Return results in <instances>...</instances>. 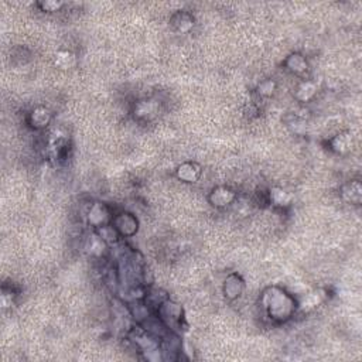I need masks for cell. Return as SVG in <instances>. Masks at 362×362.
Returning a JSON list of instances; mask_svg holds the SVG:
<instances>
[{"label":"cell","instance_id":"1","mask_svg":"<svg viewBox=\"0 0 362 362\" xmlns=\"http://www.w3.org/2000/svg\"><path fill=\"white\" fill-rule=\"evenodd\" d=\"M265 307L268 310V314L273 320L285 321L294 310V303L292 297L281 292L279 289H270L269 293L265 296Z\"/></svg>","mask_w":362,"mask_h":362},{"label":"cell","instance_id":"2","mask_svg":"<svg viewBox=\"0 0 362 362\" xmlns=\"http://www.w3.org/2000/svg\"><path fill=\"white\" fill-rule=\"evenodd\" d=\"M158 313H160V320L166 324V327H175L181 323V307L178 304L166 300L158 306Z\"/></svg>","mask_w":362,"mask_h":362},{"label":"cell","instance_id":"3","mask_svg":"<svg viewBox=\"0 0 362 362\" xmlns=\"http://www.w3.org/2000/svg\"><path fill=\"white\" fill-rule=\"evenodd\" d=\"M88 224L94 228H100L104 225H108V222L111 221V212L109 208L102 203H95L91 205V208L88 211Z\"/></svg>","mask_w":362,"mask_h":362},{"label":"cell","instance_id":"4","mask_svg":"<svg viewBox=\"0 0 362 362\" xmlns=\"http://www.w3.org/2000/svg\"><path fill=\"white\" fill-rule=\"evenodd\" d=\"M68 150V137L67 134L61 133V130H55L51 137H50V143H48V152L50 156L53 158H59L64 157V154Z\"/></svg>","mask_w":362,"mask_h":362},{"label":"cell","instance_id":"5","mask_svg":"<svg viewBox=\"0 0 362 362\" xmlns=\"http://www.w3.org/2000/svg\"><path fill=\"white\" fill-rule=\"evenodd\" d=\"M113 227L116 228V231L120 235H133L137 231V221L132 214L128 212H122L117 216L113 218Z\"/></svg>","mask_w":362,"mask_h":362},{"label":"cell","instance_id":"6","mask_svg":"<svg viewBox=\"0 0 362 362\" xmlns=\"http://www.w3.org/2000/svg\"><path fill=\"white\" fill-rule=\"evenodd\" d=\"M235 199V193H232L231 190L225 187L215 188L210 195L211 204L214 207H225V205L231 204Z\"/></svg>","mask_w":362,"mask_h":362},{"label":"cell","instance_id":"7","mask_svg":"<svg viewBox=\"0 0 362 362\" xmlns=\"http://www.w3.org/2000/svg\"><path fill=\"white\" fill-rule=\"evenodd\" d=\"M51 120V112L46 108H37L30 115V125L34 129H43Z\"/></svg>","mask_w":362,"mask_h":362},{"label":"cell","instance_id":"8","mask_svg":"<svg viewBox=\"0 0 362 362\" xmlns=\"http://www.w3.org/2000/svg\"><path fill=\"white\" fill-rule=\"evenodd\" d=\"M199 173H201V170H199L198 166L193 163L183 164V166H180L178 170H177L178 178L186 181V183H195V181L198 180Z\"/></svg>","mask_w":362,"mask_h":362},{"label":"cell","instance_id":"9","mask_svg":"<svg viewBox=\"0 0 362 362\" xmlns=\"http://www.w3.org/2000/svg\"><path fill=\"white\" fill-rule=\"evenodd\" d=\"M242 290H244V281L240 280L239 276H229L227 281H225V286H224L225 296L232 300V298L238 297L240 293H242Z\"/></svg>","mask_w":362,"mask_h":362},{"label":"cell","instance_id":"10","mask_svg":"<svg viewBox=\"0 0 362 362\" xmlns=\"http://www.w3.org/2000/svg\"><path fill=\"white\" fill-rule=\"evenodd\" d=\"M106 248H108V244L98 234H94L88 240L87 249H89V253L92 256H102L105 253Z\"/></svg>","mask_w":362,"mask_h":362},{"label":"cell","instance_id":"11","mask_svg":"<svg viewBox=\"0 0 362 362\" xmlns=\"http://www.w3.org/2000/svg\"><path fill=\"white\" fill-rule=\"evenodd\" d=\"M343 197H344L351 204H359L361 201V186L358 181H354L348 186H345L343 190Z\"/></svg>","mask_w":362,"mask_h":362},{"label":"cell","instance_id":"12","mask_svg":"<svg viewBox=\"0 0 362 362\" xmlns=\"http://www.w3.org/2000/svg\"><path fill=\"white\" fill-rule=\"evenodd\" d=\"M286 65L289 67V70L294 72V74H303L307 71V63L304 59L303 55L300 54H293L290 55L286 61Z\"/></svg>","mask_w":362,"mask_h":362},{"label":"cell","instance_id":"13","mask_svg":"<svg viewBox=\"0 0 362 362\" xmlns=\"http://www.w3.org/2000/svg\"><path fill=\"white\" fill-rule=\"evenodd\" d=\"M96 234L99 235L102 239L105 240L108 245H111V244H116L117 239H119V232L116 231V228L115 227H112V225H104V227H100V228H98V232Z\"/></svg>","mask_w":362,"mask_h":362},{"label":"cell","instance_id":"14","mask_svg":"<svg viewBox=\"0 0 362 362\" xmlns=\"http://www.w3.org/2000/svg\"><path fill=\"white\" fill-rule=\"evenodd\" d=\"M75 64V55L70 51H59L55 55V65L61 70H68Z\"/></svg>","mask_w":362,"mask_h":362},{"label":"cell","instance_id":"15","mask_svg":"<svg viewBox=\"0 0 362 362\" xmlns=\"http://www.w3.org/2000/svg\"><path fill=\"white\" fill-rule=\"evenodd\" d=\"M290 199H292L290 194L283 191L281 188H273V190L270 191V201L275 205H277V207L289 205L290 204Z\"/></svg>","mask_w":362,"mask_h":362},{"label":"cell","instance_id":"16","mask_svg":"<svg viewBox=\"0 0 362 362\" xmlns=\"http://www.w3.org/2000/svg\"><path fill=\"white\" fill-rule=\"evenodd\" d=\"M154 111H156V105L153 104V100H142L136 105L134 115L137 117H146L150 113H154Z\"/></svg>","mask_w":362,"mask_h":362},{"label":"cell","instance_id":"17","mask_svg":"<svg viewBox=\"0 0 362 362\" xmlns=\"http://www.w3.org/2000/svg\"><path fill=\"white\" fill-rule=\"evenodd\" d=\"M315 85L313 84V82H303L300 87L297 88V94H296V96H297L300 100H309L313 95L315 94Z\"/></svg>","mask_w":362,"mask_h":362},{"label":"cell","instance_id":"18","mask_svg":"<svg viewBox=\"0 0 362 362\" xmlns=\"http://www.w3.org/2000/svg\"><path fill=\"white\" fill-rule=\"evenodd\" d=\"M351 147V140L348 134H338L333 139V149L338 153L347 152Z\"/></svg>","mask_w":362,"mask_h":362},{"label":"cell","instance_id":"19","mask_svg":"<svg viewBox=\"0 0 362 362\" xmlns=\"http://www.w3.org/2000/svg\"><path fill=\"white\" fill-rule=\"evenodd\" d=\"M273 88H275V84L272 81H266L263 82V84H260V87H259V92L262 95H270L272 92H273Z\"/></svg>","mask_w":362,"mask_h":362},{"label":"cell","instance_id":"20","mask_svg":"<svg viewBox=\"0 0 362 362\" xmlns=\"http://www.w3.org/2000/svg\"><path fill=\"white\" fill-rule=\"evenodd\" d=\"M41 6H43V9H44L46 12H57L59 7L63 6V3H55V2H46V3H43Z\"/></svg>","mask_w":362,"mask_h":362}]
</instances>
